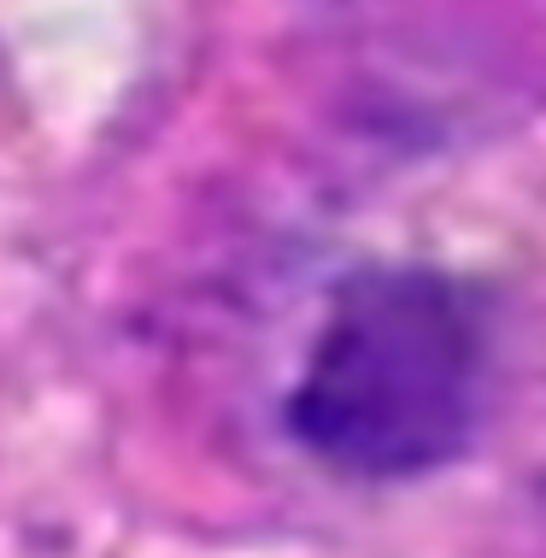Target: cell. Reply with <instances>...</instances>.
I'll use <instances>...</instances> for the list:
<instances>
[{
    "mask_svg": "<svg viewBox=\"0 0 546 558\" xmlns=\"http://www.w3.org/2000/svg\"><path fill=\"white\" fill-rule=\"evenodd\" d=\"M482 388L476 300L435 270H371L336 294L288 417L336 471L412 476L470 441Z\"/></svg>",
    "mask_w": 546,
    "mask_h": 558,
    "instance_id": "cell-1",
    "label": "cell"
}]
</instances>
